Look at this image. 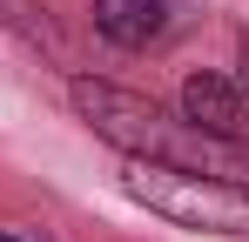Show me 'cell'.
Listing matches in <instances>:
<instances>
[{
    "label": "cell",
    "mask_w": 249,
    "mask_h": 242,
    "mask_svg": "<svg viewBox=\"0 0 249 242\" xmlns=\"http://www.w3.org/2000/svg\"><path fill=\"white\" fill-rule=\"evenodd\" d=\"M243 94H249V54H243Z\"/></svg>",
    "instance_id": "cell-6"
},
{
    "label": "cell",
    "mask_w": 249,
    "mask_h": 242,
    "mask_svg": "<svg viewBox=\"0 0 249 242\" xmlns=\"http://www.w3.org/2000/svg\"><path fill=\"white\" fill-rule=\"evenodd\" d=\"M0 27H7L14 40H27V47H47V40H54L41 0H0Z\"/></svg>",
    "instance_id": "cell-5"
},
{
    "label": "cell",
    "mask_w": 249,
    "mask_h": 242,
    "mask_svg": "<svg viewBox=\"0 0 249 242\" xmlns=\"http://www.w3.org/2000/svg\"><path fill=\"white\" fill-rule=\"evenodd\" d=\"M128 195L148 202L155 215L182 222V229H209V236L249 242V189H222V182H196V175H168L148 161H128Z\"/></svg>",
    "instance_id": "cell-2"
},
{
    "label": "cell",
    "mask_w": 249,
    "mask_h": 242,
    "mask_svg": "<svg viewBox=\"0 0 249 242\" xmlns=\"http://www.w3.org/2000/svg\"><path fill=\"white\" fill-rule=\"evenodd\" d=\"M0 242H20V236H0Z\"/></svg>",
    "instance_id": "cell-7"
},
{
    "label": "cell",
    "mask_w": 249,
    "mask_h": 242,
    "mask_svg": "<svg viewBox=\"0 0 249 242\" xmlns=\"http://www.w3.org/2000/svg\"><path fill=\"white\" fill-rule=\"evenodd\" d=\"M68 94H74V115L108 148H122L128 161H148V168H168V175H196V182H222V189H249V141L243 135H209V128L168 115L162 101L128 94L115 81H74Z\"/></svg>",
    "instance_id": "cell-1"
},
{
    "label": "cell",
    "mask_w": 249,
    "mask_h": 242,
    "mask_svg": "<svg viewBox=\"0 0 249 242\" xmlns=\"http://www.w3.org/2000/svg\"><path fill=\"white\" fill-rule=\"evenodd\" d=\"M182 121H196L209 135H243L249 101H243V87L222 81V74H189L182 81Z\"/></svg>",
    "instance_id": "cell-3"
},
{
    "label": "cell",
    "mask_w": 249,
    "mask_h": 242,
    "mask_svg": "<svg viewBox=\"0 0 249 242\" xmlns=\"http://www.w3.org/2000/svg\"><path fill=\"white\" fill-rule=\"evenodd\" d=\"M94 27L115 47H148L168 27V0H94Z\"/></svg>",
    "instance_id": "cell-4"
}]
</instances>
